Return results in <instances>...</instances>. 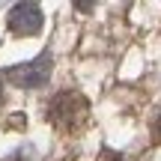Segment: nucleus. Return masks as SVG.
Returning <instances> with one entry per match:
<instances>
[{"mask_svg":"<svg viewBox=\"0 0 161 161\" xmlns=\"http://www.w3.org/2000/svg\"><path fill=\"white\" fill-rule=\"evenodd\" d=\"M90 116V104L80 92L69 90V92H60L57 98L51 102V122L63 131H78L80 125L86 122Z\"/></svg>","mask_w":161,"mask_h":161,"instance_id":"f257e3e1","label":"nucleus"},{"mask_svg":"<svg viewBox=\"0 0 161 161\" xmlns=\"http://www.w3.org/2000/svg\"><path fill=\"white\" fill-rule=\"evenodd\" d=\"M48 75H51V57L48 54H42L39 60H33V63H24V66H15V69L6 72V78L12 80V84L18 86H42L48 80Z\"/></svg>","mask_w":161,"mask_h":161,"instance_id":"f03ea898","label":"nucleus"},{"mask_svg":"<svg viewBox=\"0 0 161 161\" xmlns=\"http://www.w3.org/2000/svg\"><path fill=\"white\" fill-rule=\"evenodd\" d=\"M9 30L15 36H36L42 30V12H39V6L30 3V0L18 3L15 9L9 12Z\"/></svg>","mask_w":161,"mask_h":161,"instance_id":"7ed1b4c3","label":"nucleus"},{"mask_svg":"<svg viewBox=\"0 0 161 161\" xmlns=\"http://www.w3.org/2000/svg\"><path fill=\"white\" fill-rule=\"evenodd\" d=\"M75 6H78L80 12H90L92 6H96V0H75Z\"/></svg>","mask_w":161,"mask_h":161,"instance_id":"20e7f679","label":"nucleus"},{"mask_svg":"<svg viewBox=\"0 0 161 161\" xmlns=\"http://www.w3.org/2000/svg\"><path fill=\"white\" fill-rule=\"evenodd\" d=\"M102 161H122L116 152H102Z\"/></svg>","mask_w":161,"mask_h":161,"instance_id":"39448f33","label":"nucleus"},{"mask_svg":"<svg viewBox=\"0 0 161 161\" xmlns=\"http://www.w3.org/2000/svg\"><path fill=\"white\" fill-rule=\"evenodd\" d=\"M158 134H161V122H155V137H158Z\"/></svg>","mask_w":161,"mask_h":161,"instance_id":"423d86ee","label":"nucleus"}]
</instances>
